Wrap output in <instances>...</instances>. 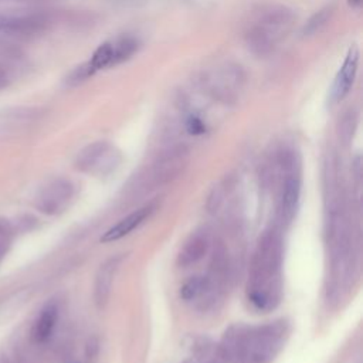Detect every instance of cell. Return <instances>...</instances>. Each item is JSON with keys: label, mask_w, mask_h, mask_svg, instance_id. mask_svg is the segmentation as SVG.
<instances>
[{"label": "cell", "mask_w": 363, "mask_h": 363, "mask_svg": "<svg viewBox=\"0 0 363 363\" xmlns=\"http://www.w3.org/2000/svg\"><path fill=\"white\" fill-rule=\"evenodd\" d=\"M57 319H58V308L54 303H48L40 312L37 320L34 322L33 332H31L33 339L38 343L45 342L51 336V333L55 328Z\"/></svg>", "instance_id": "obj_14"}, {"label": "cell", "mask_w": 363, "mask_h": 363, "mask_svg": "<svg viewBox=\"0 0 363 363\" xmlns=\"http://www.w3.org/2000/svg\"><path fill=\"white\" fill-rule=\"evenodd\" d=\"M206 91L223 104L237 101L245 86V72L233 62H223L208 69L203 77Z\"/></svg>", "instance_id": "obj_4"}, {"label": "cell", "mask_w": 363, "mask_h": 363, "mask_svg": "<svg viewBox=\"0 0 363 363\" xmlns=\"http://www.w3.org/2000/svg\"><path fill=\"white\" fill-rule=\"evenodd\" d=\"M282 242L275 230L267 231L259 240L250 268L248 299L268 311L278 305L282 292Z\"/></svg>", "instance_id": "obj_1"}, {"label": "cell", "mask_w": 363, "mask_h": 363, "mask_svg": "<svg viewBox=\"0 0 363 363\" xmlns=\"http://www.w3.org/2000/svg\"><path fill=\"white\" fill-rule=\"evenodd\" d=\"M354 128H356V116L353 112H349L347 115H345L339 123V133H340V138L343 140H349L354 132Z\"/></svg>", "instance_id": "obj_20"}, {"label": "cell", "mask_w": 363, "mask_h": 363, "mask_svg": "<svg viewBox=\"0 0 363 363\" xmlns=\"http://www.w3.org/2000/svg\"><path fill=\"white\" fill-rule=\"evenodd\" d=\"M285 333L284 322L248 329L242 352L235 363H269L279 350Z\"/></svg>", "instance_id": "obj_3"}, {"label": "cell", "mask_w": 363, "mask_h": 363, "mask_svg": "<svg viewBox=\"0 0 363 363\" xmlns=\"http://www.w3.org/2000/svg\"><path fill=\"white\" fill-rule=\"evenodd\" d=\"M349 3H353V4H360V0H349Z\"/></svg>", "instance_id": "obj_23"}, {"label": "cell", "mask_w": 363, "mask_h": 363, "mask_svg": "<svg viewBox=\"0 0 363 363\" xmlns=\"http://www.w3.org/2000/svg\"><path fill=\"white\" fill-rule=\"evenodd\" d=\"M121 262H122V255H112L108 259H105L96 271L95 282H94V302L99 309H102L109 301L113 279L119 269Z\"/></svg>", "instance_id": "obj_10"}, {"label": "cell", "mask_w": 363, "mask_h": 363, "mask_svg": "<svg viewBox=\"0 0 363 363\" xmlns=\"http://www.w3.org/2000/svg\"><path fill=\"white\" fill-rule=\"evenodd\" d=\"M208 247H210L208 233L204 230L194 231L182 247L177 255V264L180 267H190L199 262L206 255Z\"/></svg>", "instance_id": "obj_13"}, {"label": "cell", "mask_w": 363, "mask_h": 363, "mask_svg": "<svg viewBox=\"0 0 363 363\" xmlns=\"http://www.w3.org/2000/svg\"><path fill=\"white\" fill-rule=\"evenodd\" d=\"M153 208L155 207L152 204H147V206H143V207L132 211L126 217L121 218L115 225H112L109 230H106L102 234L101 242H112V241L121 240L122 237L128 235L130 231L138 228L152 214Z\"/></svg>", "instance_id": "obj_12"}, {"label": "cell", "mask_w": 363, "mask_h": 363, "mask_svg": "<svg viewBox=\"0 0 363 363\" xmlns=\"http://www.w3.org/2000/svg\"><path fill=\"white\" fill-rule=\"evenodd\" d=\"M139 48V43L132 35H121L112 40L113 50V65H118L126 60H129Z\"/></svg>", "instance_id": "obj_15"}, {"label": "cell", "mask_w": 363, "mask_h": 363, "mask_svg": "<svg viewBox=\"0 0 363 363\" xmlns=\"http://www.w3.org/2000/svg\"><path fill=\"white\" fill-rule=\"evenodd\" d=\"M50 24V14L43 11L0 13V37L7 40L30 38L44 33Z\"/></svg>", "instance_id": "obj_6"}, {"label": "cell", "mask_w": 363, "mask_h": 363, "mask_svg": "<svg viewBox=\"0 0 363 363\" xmlns=\"http://www.w3.org/2000/svg\"><path fill=\"white\" fill-rule=\"evenodd\" d=\"M91 67L94 68V71L96 72L98 69L102 68H108V67H113V50H112V41H106L104 44H101L95 52L92 54L91 60H89Z\"/></svg>", "instance_id": "obj_16"}, {"label": "cell", "mask_w": 363, "mask_h": 363, "mask_svg": "<svg viewBox=\"0 0 363 363\" xmlns=\"http://www.w3.org/2000/svg\"><path fill=\"white\" fill-rule=\"evenodd\" d=\"M189 152L184 146H173L153 163L149 180L155 186L164 184L176 179L186 167Z\"/></svg>", "instance_id": "obj_9"}, {"label": "cell", "mask_w": 363, "mask_h": 363, "mask_svg": "<svg viewBox=\"0 0 363 363\" xmlns=\"http://www.w3.org/2000/svg\"><path fill=\"white\" fill-rule=\"evenodd\" d=\"M74 196V186L65 179H55L47 183L35 197V206L40 211L55 216L62 213Z\"/></svg>", "instance_id": "obj_8"}, {"label": "cell", "mask_w": 363, "mask_h": 363, "mask_svg": "<svg viewBox=\"0 0 363 363\" xmlns=\"http://www.w3.org/2000/svg\"><path fill=\"white\" fill-rule=\"evenodd\" d=\"M3 79H4V77H3V74H1V71H0V82H3Z\"/></svg>", "instance_id": "obj_24"}, {"label": "cell", "mask_w": 363, "mask_h": 363, "mask_svg": "<svg viewBox=\"0 0 363 363\" xmlns=\"http://www.w3.org/2000/svg\"><path fill=\"white\" fill-rule=\"evenodd\" d=\"M332 14H333V7H332V6H326V7L320 9L319 11H316V13L306 21V24H305V27H303V34L311 35V34H315V33L320 31V30L329 23Z\"/></svg>", "instance_id": "obj_18"}, {"label": "cell", "mask_w": 363, "mask_h": 363, "mask_svg": "<svg viewBox=\"0 0 363 363\" xmlns=\"http://www.w3.org/2000/svg\"><path fill=\"white\" fill-rule=\"evenodd\" d=\"M279 163L286 169V176L282 184V193L279 200V218L284 224H289L296 211L301 183L298 174L294 172L295 159L291 152H282L279 155Z\"/></svg>", "instance_id": "obj_7"}, {"label": "cell", "mask_w": 363, "mask_h": 363, "mask_svg": "<svg viewBox=\"0 0 363 363\" xmlns=\"http://www.w3.org/2000/svg\"><path fill=\"white\" fill-rule=\"evenodd\" d=\"M94 74H95L94 68L91 67L89 61H86V62H84V64L75 67V68L69 72V75H68L67 79H65V84H67L68 86H77V85L82 84L84 81H86V79H88L89 77H92Z\"/></svg>", "instance_id": "obj_19"}, {"label": "cell", "mask_w": 363, "mask_h": 363, "mask_svg": "<svg viewBox=\"0 0 363 363\" xmlns=\"http://www.w3.org/2000/svg\"><path fill=\"white\" fill-rule=\"evenodd\" d=\"M186 126H187V130L190 133H193V135H200V133H203L206 130V126H204L203 121L200 118H197V116H190L187 119V125Z\"/></svg>", "instance_id": "obj_22"}, {"label": "cell", "mask_w": 363, "mask_h": 363, "mask_svg": "<svg viewBox=\"0 0 363 363\" xmlns=\"http://www.w3.org/2000/svg\"><path fill=\"white\" fill-rule=\"evenodd\" d=\"M121 152L113 145L99 140L88 145L78 153L75 167L84 173L104 177L113 173L121 164Z\"/></svg>", "instance_id": "obj_5"}, {"label": "cell", "mask_w": 363, "mask_h": 363, "mask_svg": "<svg viewBox=\"0 0 363 363\" xmlns=\"http://www.w3.org/2000/svg\"><path fill=\"white\" fill-rule=\"evenodd\" d=\"M206 292H210L208 282H207V278H201V277L190 278L180 288V296L184 301L196 299L197 296H200V295H203Z\"/></svg>", "instance_id": "obj_17"}, {"label": "cell", "mask_w": 363, "mask_h": 363, "mask_svg": "<svg viewBox=\"0 0 363 363\" xmlns=\"http://www.w3.org/2000/svg\"><path fill=\"white\" fill-rule=\"evenodd\" d=\"M357 62H359V51L356 47H353L350 48L346 60L343 61V65L340 67L335 78V82L330 91V99L333 102H337L347 95L357 72Z\"/></svg>", "instance_id": "obj_11"}, {"label": "cell", "mask_w": 363, "mask_h": 363, "mask_svg": "<svg viewBox=\"0 0 363 363\" xmlns=\"http://www.w3.org/2000/svg\"><path fill=\"white\" fill-rule=\"evenodd\" d=\"M10 244V231L4 223L0 221V258L6 254Z\"/></svg>", "instance_id": "obj_21"}, {"label": "cell", "mask_w": 363, "mask_h": 363, "mask_svg": "<svg viewBox=\"0 0 363 363\" xmlns=\"http://www.w3.org/2000/svg\"><path fill=\"white\" fill-rule=\"evenodd\" d=\"M295 20V13L286 6H261L252 13L244 30L248 50L258 57L268 55L274 51L277 44L291 33Z\"/></svg>", "instance_id": "obj_2"}]
</instances>
